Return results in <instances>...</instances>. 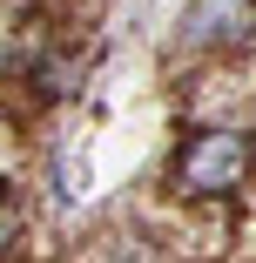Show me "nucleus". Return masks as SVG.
<instances>
[{
  "mask_svg": "<svg viewBox=\"0 0 256 263\" xmlns=\"http://www.w3.org/2000/svg\"><path fill=\"white\" fill-rule=\"evenodd\" d=\"M256 41V0H189L182 47H243Z\"/></svg>",
  "mask_w": 256,
  "mask_h": 263,
  "instance_id": "nucleus-2",
  "label": "nucleus"
},
{
  "mask_svg": "<svg viewBox=\"0 0 256 263\" xmlns=\"http://www.w3.org/2000/svg\"><path fill=\"white\" fill-rule=\"evenodd\" d=\"M256 162V142L243 128H202L189 135V148L175 155V189L195 196V202H216V196H236V182L249 176Z\"/></svg>",
  "mask_w": 256,
  "mask_h": 263,
  "instance_id": "nucleus-1",
  "label": "nucleus"
},
{
  "mask_svg": "<svg viewBox=\"0 0 256 263\" xmlns=\"http://www.w3.org/2000/svg\"><path fill=\"white\" fill-rule=\"evenodd\" d=\"M14 230H21V209H14V202H0V250L14 243Z\"/></svg>",
  "mask_w": 256,
  "mask_h": 263,
  "instance_id": "nucleus-3",
  "label": "nucleus"
}]
</instances>
